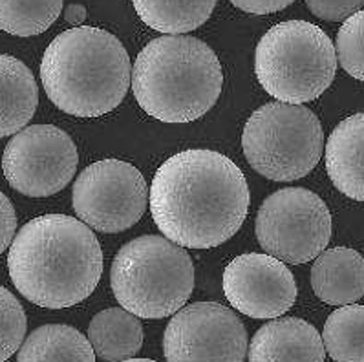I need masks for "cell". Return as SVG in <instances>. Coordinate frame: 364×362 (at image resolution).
<instances>
[{
  "mask_svg": "<svg viewBox=\"0 0 364 362\" xmlns=\"http://www.w3.org/2000/svg\"><path fill=\"white\" fill-rule=\"evenodd\" d=\"M335 51L344 72L364 81V9L353 13L338 28Z\"/></svg>",
  "mask_w": 364,
  "mask_h": 362,
  "instance_id": "7402d4cb",
  "label": "cell"
},
{
  "mask_svg": "<svg viewBox=\"0 0 364 362\" xmlns=\"http://www.w3.org/2000/svg\"><path fill=\"white\" fill-rule=\"evenodd\" d=\"M88 341L101 361H130L141 350V322L123 306L110 307L92 319Z\"/></svg>",
  "mask_w": 364,
  "mask_h": 362,
  "instance_id": "e0dca14e",
  "label": "cell"
},
{
  "mask_svg": "<svg viewBox=\"0 0 364 362\" xmlns=\"http://www.w3.org/2000/svg\"><path fill=\"white\" fill-rule=\"evenodd\" d=\"M309 11L322 21L341 22L363 8L364 0H306Z\"/></svg>",
  "mask_w": 364,
  "mask_h": 362,
  "instance_id": "cb8c5ba5",
  "label": "cell"
},
{
  "mask_svg": "<svg viewBox=\"0 0 364 362\" xmlns=\"http://www.w3.org/2000/svg\"><path fill=\"white\" fill-rule=\"evenodd\" d=\"M134 9L149 28L180 35L209 21L216 0H132Z\"/></svg>",
  "mask_w": 364,
  "mask_h": 362,
  "instance_id": "d6986e66",
  "label": "cell"
},
{
  "mask_svg": "<svg viewBox=\"0 0 364 362\" xmlns=\"http://www.w3.org/2000/svg\"><path fill=\"white\" fill-rule=\"evenodd\" d=\"M17 361L94 362L95 351L90 341L72 326L46 324L31 331L30 337L18 348Z\"/></svg>",
  "mask_w": 364,
  "mask_h": 362,
  "instance_id": "ac0fdd59",
  "label": "cell"
},
{
  "mask_svg": "<svg viewBox=\"0 0 364 362\" xmlns=\"http://www.w3.org/2000/svg\"><path fill=\"white\" fill-rule=\"evenodd\" d=\"M167 361H235L247 357V331L236 313L216 302L176 312L163 335Z\"/></svg>",
  "mask_w": 364,
  "mask_h": 362,
  "instance_id": "8fae6325",
  "label": "cell"
},
{
  "mask_svg": "<svg viewBox=\"0 0 364 362\" xmlns=\"http://www.w3.org/2000/svg\"><path fill=\"white\" fill-rule=\"evenodd\" d=\"M149 188L136 166L119 159L95 161L75 179L72 207L99 233H123L145 214Z\"/></svg>",
  "mask_w": 364,
  "mask_h": 362,
  "instance_id": "9c48e42d",
  "label": "cell"
},
{
  "mask_svg": "<svg viewBox=\"0 0 364 362\" xmlns=\"http://www.w3.org/2000/svg\"><path fill=\"white\" fill-rule=\"evenodd\" d=\"M8 269L24 299L63 309L94 293L103 275V251L82 220L44 214L17 233L9 245Z\"/></svg>",
  "mask_w": 364,
  "mask_h": 362,
  "instance_id": "7a4b0ae2",
  "label": "cell"
},
{
  "mask_svg": "<svg viewBox=\"0 0 364 362\" xmlns=\"http://www.w3.org/2000/svg\"><path fill=\"white\" fill-rule=\"evenodd\" d=\"M65 18L68 24H82L86 21V8L82 4H70L65 9Z\"/></svg>",
  "mask_w": 364,
  "mask_h": 362,
  "instance_id": "4316f807",
  "label": "cell"
},
{
  "mask_svg": "<svg viewBox=\"0 0 364 362\" xmlns=\"http://www.w3.org/2000/svg\"><path fill=\"white\" fill-rule=\"evenodd\" d=\"M326 353L338 362H364V306L346 304L331 313L322 333Z\"/></svg>",
  "mask_w": 364,
  "mask_h": 362,
  "instance_id": "ffe728a7",
  "label": "cell"
},
{
  "mask_svg": "<svg viewBox=\"0 0 364 362\" xmlns=\"http://www.w3.org/2000/svg\"><path fill=\"white\" fill-rule=\"evenodd\" d=\"M249 187L232 159L185 150L163 163L150 187V213L163 236L181 247L209 249L236 235L249 211Z\"/></svg>",
  "mask_w": 364,
  "mask_h": 362,
  "instance_id": "6da1fadb",
  "label": "cell"
},
{
  "mask_svg": "<svg viewBox=\"0 0 364 362\" xmlns=\"http://www.w3.org/2000/svg\"><path fill=\"white\" fill-rule=\"evenodd\" d=\"M311 287L322 302L346 306L364 297V258L350 247L322 251L311 267Z\"/></svg>",
  "mask_w": 364,
  "mask_h": 362,
  "instance_id": "9a60e30c",
  "label": "cell"
},
{
  "mask_svg": "<svg viewBox=\"0 0 364 362\" xmlns=\"http://www.w3.org/2000/svg\"><path fill=\"white\" fill-rule=\"evenodd\" d=\"M223 293L232 307L251 319H277L293 307L296 282L277 256L247 252L223 271Z\"/></svg>",
  "mask_w": 364,
  "mask_h": 362,
  "instance_id": "7c38bea8",
  "label": "cell"
},
{
  "mask_svg": "<svg viewBox=\"0 0 364 362\" xmlns=\"http://www.w3.org/2000/svg\"><path fill=\"white\" fill-rule=\"evenodd\" d=\"M255 72L271 97L302 105L330 88L337 51L318 26L308 21L280 22L260 38Z\"/></svg>",
  "mask_w": 364,
  "mask_h": 362,
  "instance_id": "8992f818",
  "label": "cell"
},
{
  "mask_svg": "<svg viewBox=\"0 0 364 362\" xmlns=\"http://www.w3.org/2000/svg\"><path fill=\"white\" fill-rule=\"evenodd\" d=\"M255 229L267 255L299 265L317 258L330 243L331 214L318 194L287 187L260 205Z\"/></svg>",
  "mask_w": 364,
  "mask_h": 362,
  "instance_id": "ba28073f",
  "label": "cell"
},
{
  "mask_svg": "<svg viewBox=\"0 0 364 362\" xmlns=\"http://www.w3.org/2000/svg\"><path fill=\"white\" fill-rule=\"evenodd\" d=\"M63 0H0V30L17 37L41 35L59 18Z\"/></svg>",
  "mask_w": 364,
  "mask_h": 362,
  "instance_id": "44dd1931",
  "label": "cell"
},
{
  "mask_svg": "<svg viewBox=\"0 0 364 362\" xmlns=\"http://www.w3.org/2000/svg\"><path fill=\"white\" fill-rule=\"evenodd\" d=\"M26 313L14 293L0 286V362L8 361L26 335Z\"/></svg>",
  "mask_w": 364,
  "mask_h": 362,
  "instance_id": "603a6c76",
  "label": "cell"
},
{
  "mask_svg": "<svg viewBox=\"0 0 364 362\" xmlns=\"http://www.w3.org/2000/svg\"><path fill=\"white\" fill-rule=\"evenodd\" d=\"M229 2L245 13L267 15V13L282 11L287 6H291L295 0H229Z\"/></svg>",
  "mask_w": 364,
  "mask_h": 362,
  "instance_id": "484cf974",
  "label": "cell"
},
{
  "mask_svg": "<svg viewBox=\"0 0 364 362\" xmlns=\"http://www.w3.org/2000/svg\"><path fill=\"white\" fill-rule=\"evenodd\" d=\"M39 105V88L22 60L0 53V137L21 132Z\"/></svg>",
  "mask_w": 364,
  "mask_h": 362,
  "instance_id": "2e32d148",
  "label": "cell"
},
{
  "mask_svg": "<svg viewBox=\"0 0 364 362\" xmlns=\"http://www.w3.org/2000/svg\"><path fill=\"white\" fill-rule=\"evenodd\" d=\"M223 88L218 57L205 43L187 35L150 41L137 55L134 97L163 123H191L215 107Z\"/></svg>",
  "mask_w": 364,
  "mask_h": 362,
  "instance_id": "277c9868",
  "label": "cell"
},
{
  "mask_svg": "<svg viewBox=\"0 0 364 362\" xmlns=\"http://www.w3.org/2000/svg\"><path fill=\"white\" fill-rule=\"evenodd\" d=\"M77 149L72 137L52 124L22 128L11 137L2 156L8 183L30 198L60 192L77 171Z\"/></svg>",
  "mask_w": 364,
  "mask_h": 362,
  "instance_id": "30bf717a",
  "label": "cell"
},
{
  "mask_svg": "<svg viewBox=\"0 0 364 362\" xmlns=\"http://www.w3.org/2000/svg\"><path fill=\"white\" fill-rule=\"evenodd\" d=\"M326 357L324 341L309 322L295 316L271 320L251 341L247 358L262 361H313Z\"/></svg>",
  "mask_w": 364,
  "mask_h": 362,
  "instance_id": "4fadbf2b",
  "label": "cell"
},
{
  "mask_svg": "<svg viewBox=\"0 0 364 362\" xmlns=\"http://www.w3.org/2000/svg\"><path fill=\"white\" fill-rule=\"evenodd\" d=\"M41 79L50 101L75 117L116 110L132 85V66L123 43L110 31L75 26L46 48Z\"/></svg>",
  "mask_w": 364,
  "mask_h": 362,
  "instance_id": "3957f363",
  "label": "cell"
},
{
  "mask_svg": "<svg viewBox=\"0 0 364 362\" xmlns=\"http://www.w3.org/2000/svg\"><path fill=\"white\" fill-rule=\"evenodd\" d=\"M17 230V214L14 203L4 192H0V255L11 245Z\"/></svg>",
  "mask_w": 364,
  "mask_h": 362,
  "instance_id": "d4e9b609",
  "label": "cell"
},
{
  "mask_svg": "<svg viewBox=\"0 0 364 362\" xmlns=\"http://www.w3.org/2000/svg\"><path fill=\"white\" fill-rule=\"evenodd\" d=\"M110 286L127 312L141 319H165L191 299L194 265L187 251L167 236H137L114 258Z\"/></svg>",
  "mask_w": 364,
  "mask_h": 362,
  "instance_id": "5b68a950",
  "label": "cell"
},
{
  "mask_svg": "<svg viewBox=\"0 0 364 362\" xmlns=\"http://www.w3.org/2000/svg\"><path fill=\"white\" fill-rule=\"evenodd\" d=\"M242 147L258 174L273 181H295L321 161L324 132L309 108L293 102H267L245 123Z\"/></svg>",
  "mask_w": 364,
  "mask_h": 362,
  "instance_id": "52a82bcc",
  "label": "cell"
},
{
  "mask_svg": "<svg viewBox=\"0 0 364 362\" xmlns=\"http://www.w3.org/2000/svg\"><path fill=\"white\" fill-rule=\"evenodd\" d=\"M326 171L338 191L364 201V114L346 117L326 143Z\"/></svg>",
  "mask_w": 364,
  "mask_h": 362,
  "instance_id": "5bb4252c",
  "label": "cell"
}]
</instances>
